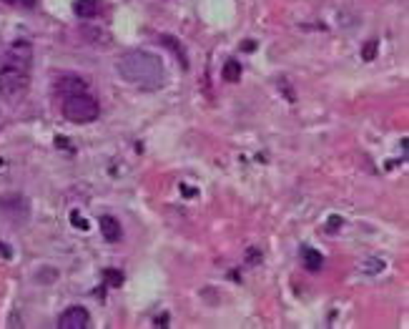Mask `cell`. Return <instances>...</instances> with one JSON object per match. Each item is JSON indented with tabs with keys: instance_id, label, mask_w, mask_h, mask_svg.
I'll list each match as a JSON object with an SVG mask.
<instances>
[{
	"instance_id": "4fadbf2b",
	"label": "cell",
	"mask_w": 409,
	"mask_h": 329,
	"mask_svg": "<svg viewBox=\"0 0 409 329\" xmlns=\"http://www.w3.org/2000/svg\"><path fill=\"white\" fill-rule=\"evenodd\" d=\"M374 51H377V40H369V43H366V51L362 53V56H364L366 61H371V58H374Z\"/></svg>"
},
{
	"instance_id": "ba28073f",
	"label": "cell",
	"mask_w": 409,
	"mask_h": 329,
	"mask_svg": "<svg viewBox=\"0 0 409 329\" xmlns=\"http://www.w3.org/2000/svg\"><path fill=\"white\" fill-rule=\"evenodd\" d=\"M58 91L63 95H68V93H78V91H88V86H86V81L83 78H78V76H61L58 78Z\"/></svg>"
},
{
	"instance_id": "52a82bcc",
	"label": "cell",
	"mask_w": 409,
	"mask_h": 329,
	"mask_svg": "<svg viewBox=\"0 0 409 329\" xmlns=\"http://www.w3.org/2000/svg\"><path fill=\"white\" fill-rule=\"evenodd\" d=\"M73 13L83 20H91L101 13V0H76L73 3Z\"/></svg>"
},
{
	"instance_id": "7c38bea8",
	"label": "cell",
	"mask_w": 409,
	"mask_h": 329,
	"mask_svg": "<svg viewBox=\"0 0 409 329\" xmlns=\"http://www.w3.org/2000/svg\"><path fill=\"white\" fill-rule=\"evenodd\" d=\"M0 3H6V6H13V8H26V10H31V8H36V3H38V0H0Z\"/></svg>"
},
{
	"instance_id": "6da1fadb",
	"label": "cell",
	"mask_w": 409,
	"mask_h": 329,
	"mask_svg": "<svg viewBox=\"0 0 409 329\" xmlns=\"http://www.w3.org/2000/svg\"><path fill=\"white\" fill-rule=\"evenodd\" d=\"M116 73L126 83L144 91H156L164 86V61L151 51H128L116 61Z\"/></svg>"
},
{
	"instance_id": "30bf717a",
	"label": "cell",
	"mask_w": 409,
	"mask_h": 329,
	"mask_svg": "<svg viewBox=\"0 0 409 329\" xmlns=\"http://www.w3.org/2000/svg\"><path fill=\"white\" fill-rule=\"evenodd\" d=\"M221 76H224V81L236 83L241 78V63L239 61H229V63L224 66V70H221Z\"/></svg>"
},
{
	"instance_id": "9a60e30c",
	"label": "cell",
	"mask_w": 409,
	"mask_h": 329,
	"mask_svg": "<svg viewBox=\"0 0 409 329\" xmlns=\"http://www.w3.org/2000/svg\"><path fill=\"white\" fill-rule=\"evenodd\" d=\"M341 224H344V222H341V219H339V216H332V219H329V231H337V229H339L341 227Z\"/></svg>"
},
{
	"instance_id": "9c48e42d",
	"label": "cell",
	"mask_w": 409,
	"mask_h": 329,
	"mask_svg": "<svg viewBox=\"0 0 409 329\" xmlns=\"http://www.w3.org/2000/svg\"><path fill=\"white\" fill-rule=\"evenodd\" d=\"M302 257H304V266H307L309 272H319L321 266H324V257L319 252H314L311 247H304Z\"/></svg>"
},
{
	"instance_id": "2e32d148",
	"label": "cell",
	"mask_w": 409,
	"mask_h": 329,
	"mask_svg": "<svg viewBox=\"0 0 409 329\" xmlns=\"http://www.w3.org/2000/svg\"><path fill=\"white\" fill-rule=\"evenodd\" d=\"M106 277L111 279V282H114V284H111V286H118L121 282H123V277H121L118 272H106Z\"/></svg>"
},
{
	"instance_id": "7a4b0ae2",
	"label": "cell",
	"mask_w": 409,
	"mask_h": 329,
	"mask_svg": "<svg viewBox=\"0 0 409 329\" xmlns=\"http://www.w3.org/2000/svg\"><path fill=\"white\" fill-rule=\"evenodd\" d=\"M28 89H31V66L6 58V63L0 66V95L8 103H18L28 95Z\"/></svg>"
},
{
	"instance_id": "5b68a950",
	"label": "cell",
	"mask_w": 409,
	"mask_h": 329,
	"mask_svg": "<svg viewBox=\"0 0 409 329\" xmlns=\"http://www.w3.org/2000/svg\"><path fill=\"white\" fill-rule=\"evenodd\" d=\"M98 229H101V236L108 244H116V241L123 239V227H121V222L114 214H103L98 219Z\"/></svg>"
},
{
	"instance_id": "3957f363",
	"label": "cell",
	"mask_w": 409,
	"mask_h": 329,
	"mask_svg": "<svg viewBox=\"0 0 409 329\" xmlns=\"http://www.w3.org/2000/svg\"><path fill=\"white\" fill-rule=\"evenodd\" d=\"M63 116L70 123H91L101 116V103L95 101L88 91H78V93L63 95Z\"/></svg>"
},
{
	"instance_id": "5bb4252c",
	"label": "cell",
	"mask_w": 409,
	"mask_h": 329,
	"mask_svg": "<svg viewBox=\"0 0 409 329\" xmlns=\"http://www.w3.org/2000/svg\"><path fill=\"white\" fill-rule=\"evenodd\" d=\"M70 216H73V227H76V229H83V231L88 229V224H86V219H83V216H81V219H78V211H73V214H70Z\"/></svg>"
},
{
	"instance_id": "8992f818",
	"label": "cell",
	"mask_w": 409,
	"mask_h": 329,
	"mask_svg": "<svg viewBox=\"0 0 409 329\" xmlns=\"http://www.w3.org/2000/svg\"><path fill=\"white\" fill-rule=\"evenodd\" d=\"M6 58L8 61H18V63L31 66L33 63V45L28 43V40H13V43L8 45Z\"/></svg>"
},
{
	"instance_id": "277c9868",
	"label": "cell",
	"mask_w": 409,
	"mask_h": 329,
	"mask_svg": "<svg viewBox=\"0 0 409 329\" xmlns=\"http://www.w3.org/2000/svg\"><path fill=\"white\" fill-rule=\"evenodd\" d=\"M91 324V314L86 307H68L63 314L58 316L61 329H86Z\"/></svg>"
},
{
	"instance_id": "8fae6325",
	"label": "cell",
	"mask_w": 409,
	"mask_h": 329,
	"mask_svg": "<svg viewBox=\"0 0 409 329\" xmlns=\"http://www.w3.org/2000/svg\"><path fill=\"white\" fill-rule=\"evenodd\" d=\"M161 40H164V45H166V48H171V51H173V53H176L178 58H181V61H183V66H189V58H186V53H183V48H178V45H176V40H173V38H169V36H164V38H161Z\"/></svg>"
}]
</instances>
